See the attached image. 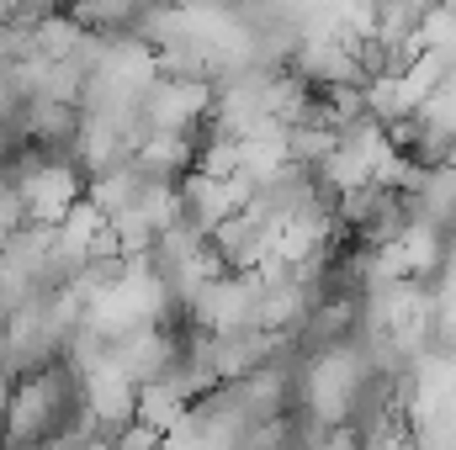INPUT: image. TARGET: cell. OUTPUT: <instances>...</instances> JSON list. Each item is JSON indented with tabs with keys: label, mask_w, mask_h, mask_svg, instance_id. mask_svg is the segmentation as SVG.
Returning <instances> with one entry per match:
<instances>
[{
	"label": "cell",
	"mask_w": 456,
	"mask_h": 450,
	"mask_svg": "<svg viewBox=\"0 0 456 450\" xmlns=\"http://www.w3.org/2000/svg\"><path fill=\"white\" fill-rule=\"evenodd\" d=\"M112 450H165V435H154L149 424H127L112 440Z\"/></svg>",
	"instance_id": "1"
}]
</instances>
